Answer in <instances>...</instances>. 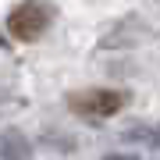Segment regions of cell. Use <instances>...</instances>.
Returning <instances> with one entry per match:
<instances>
[{"instance_id":"6da1fadb","label":"cell","mask_w":160,"mask_h":160,"mask_svg":"<svg viewBox=\"0 0 160 160\" xmlns=\"http://www.w3.org/2000/svg\"><path fill=\"white\" fill-rule=\"evenodd\" d=\"M50 18H53V11L46 4L25 0L22 7H14V11L7 14V32H11L14 39H22V43H32V39H39V36L46 32Z\"/></svg>"},{"instance_id":"7a4b0ae2","label":"cell","mask_w":160,"mask_h":160,"mask_svg":"<svg viewBox=\"0 0 160 160\" xmlns=\"http://www.w3.org/2000/svg\"><path fill=\"white\" fill-rule=\"evenodd\" d=\"M125 103H128V96L118 92V89H89V92H75L68 100V107L75 114H82V118H110Z\"/></svg>"},{"instance_id":"3957f363","label":"cell","mask_w":160,"mask_h":160,"mask_svg":"<svg viewBox=\"0 0 160 160\" xmlns=\"http://www.w3.org/2000/svg\"><path fill=\"white\" fill-rule=\"evenodd\" d=\"M0 157L4 160H32V142L22 135V132H4V139H0Z\"/></svg>"},{"instance_id":"277c9868","label":"cell","mask_w":160,"mask_h":160,"mask_svg":"<svg viewBox=\"0 0 160 160\" xmlns=\"http://www.w3.org/2000/svg\"><path fill=\"white\" fill-rule=\"evenodd\" d=\"M128 142H142V146H160V125H132L125 132Z\"/></svg>"},{"instance_id":"5b68a950","label":"cell","mask_w":160,"mask_h":160,"mask_svg":"<svg viewBox=\"0 0 160 160\" xmlns=\"http://www.w3.org/2000/svg\"><path fill=\"white\" fill-rule=\"evenodd\" d=\"M107 160H139V157H132V153H110Z\"/></svg>"},{"instance_id":"8992f818","label":"cell","mask_w":160,"mask_h":160,"mask_svg":"<svg viewBox=\"0 0 160 160\" xmlns=\"http://www.w3.org/2000/svg\"><path fill=\"white\" fill-rule=\"evenodd\" d=\"M0 46H7V39H4V36H0Z\"/></svg>"}]
</instances>
